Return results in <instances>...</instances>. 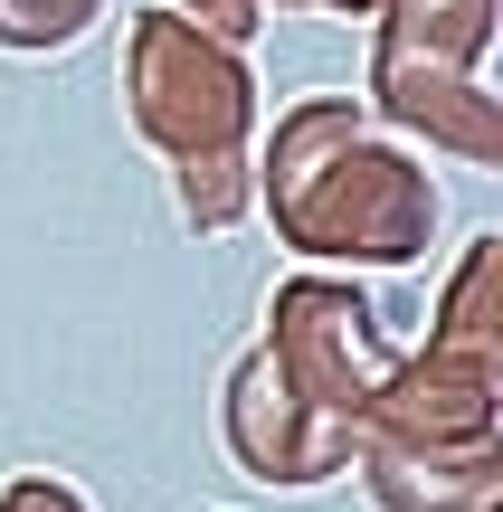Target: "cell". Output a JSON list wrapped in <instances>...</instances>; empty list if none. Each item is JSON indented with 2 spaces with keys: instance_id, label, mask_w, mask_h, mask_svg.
<instances>
[{
  "instance_id": "30bf717a",
  "label": "cell",
  "mask_w": 503,
  "mask_h": 512,
  "mask_svg": "<svg viewBox=\"0 0 503 512\" xmlns=\"http://www.w3.org/2000/svg\"><path fill=\"white\" fill-rule=\"evenodd\" d=\"M295 10H333V19H361L371 0H295Z\"/></svg>"
},
{
  "instance_id": "3957f363",
  "label": "cell",
  "mask_w": 503,
  "mask_h": 512,
  "mask_svg": "<svg viewBox=\"0 0 503 512\" xmlns=\"http://www.w3.org/2000/svg\"><path fill=\"white\" fill-rule=\"evenodd\" d=\"M485 48H494V0H390L380 57H371L380 114L409 124L418 143L494 171L503 162V105L485 86Z\"/></svg>"
},
{
  "instance_id": "5b68a950",
  "label": "cell",
  "mask_w": 503,
  "mask_h": 512,
  "mask_svg": "<svg viewBox=\"0 0 503 512\" xmlns=\"http://www.w3.org/2000/svg\"><path fill=\"white\" fill-rule=\"evenodd\" d=\"M228 446H238V465H247L257 484H285V494H304V484H333L342 465H352V446L314 437V427H304L295 408L266 389L257 361L228 370Z\"/></svg>"
},
{
  "instance_id": "277c9868",
  "label": "cell",
  "mask_w": 503,
  "mask_h": 512,
  "mask_svg": "<svg viewBox=\"0 0 503 512\" xmlns=\"http://www.w3.org/2000/svg\"><path fill=\"white\" fill-rule=\"evenodd\" d=\"M276 323H266V342L247 351V361L266 370V389H276L285 408H295L314 437L352 446L361 418H371V399L390 389L399 351L380 342L371 304H361L352 285H323V275H295V285L276 294Z\"/></svg>"
},
{
  "instance_id": "6da1fadb",
  "label": "cell",
  "mask_w": 503,
  "mask_h": 512,
  "mask_svg": "<svg viewBox=\"0 0 503 512\" xmlns=\"http://www.w3.org/2000/svg\"><path fill=\"white\" fill-rule=\"evenodd\" d=\"M266 219L304 256L352 266H418L437 228V190L399 143L361 133L352 105H295L266 143Z\"/></svg>"
},
{
  "instance_id": "7a4b0ae2",
  "label": "cell",
  "mask_w": 503,
  "mask_h": 512,
  "mask_svg": "<svg viewBox=\"0 0 503 512\" xmlns=\"http://www.w3.org/2000/svg\"><path fill=\"white\" fill-rule=\"evenodd\" d=\"M124 105H133V133H143L152 152H171L181 219L200 228V238H219L247 209L238 143H247V124H257V86H247L238 48L200 38L181 10H143L133 38H124Z\"/></svg>"
},
{
  "instance_id": "52a82bcc",
  "label": "cell",
  "mask_w": 503,
  "mask_h": 512,
  "mask_svg": "<svg viewBox=\"0 0 503 512\" xmlns=\"http://www.w3.org/2000/svg\"><path fill=\"white\" fill-rule=\"evenodd\" d=\"M105 19V0H0V48H76Z\"/></svg>"
},
{
  "instance_id": "ba28073f",
  "label": "cell",
  "mask_w": 503,
  "mask_h": 512,
  "mask_svg": "<svg viewBox=\"0 0 503 512\" xmlns=\"http://www.w3.org/2000/svg\"><path fill=\"white\" fill-rule=\"evenodd\" d=\"M181 19H190L200 38H219V48H238V38L266 19V0H181Z\"/></svg>"
},
{
  "instance_id": "9c48e42d",
  "label": "cell",
  "mask_w": 503,
  "mask_h": 512,
  "mask_svg": "<svg viewBox=\"0 0 503 512\" xmlns=\"http://www.w3.org/2000/svg\"><path fill=\"white\" fill-rule=\"evenodd\" d=\"M0 512H86V494L57 484V475H10L0 484Z\"/></svg>"
},
{
  "instance_id": "8992f818",
  "label": "cell",
  "mask_w": 503,
  "mask_h": 512,
  "mask_svg": "<svg viewBox=\"0 0 503 512\" xmlns=\"http://www.w3.org/2000/svg\"><path fill=\"white\" fill-rule=\"evenodd\" d=\"M380 512H503L494 446H371Z\"/></svg>"
}]
</instances>
